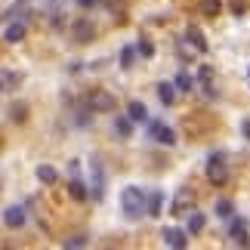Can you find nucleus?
I'll use <instances>...</instances> for the list:
<instances>
[{
	"label": "nucleus",
	"instance_id": "nucleus-26",
	"mask_svg": "<svg viewBox=\"0 0 250 250\" xmlns=\"http://www.w3.org/2000/svg\"><path fill=\"white\" fill-rule=\"evenodd\" d=\"M25 118H28V105H13V121L25 124Z\"/></svg>",
	"mask_w": 250,
	"mask_h": 250
},
{
	"label": "nucleus",
	"instance_id": "nucleus-19",
	"mask_svg": "<svg viewBox=\"0 0 250 250\" xmlns=\"http://www.w3.org/2000/svg\"><path fill=\"white\" fill-rule=\"evenodd\" d=\"M232 213H235V204L229 198H219L216 201V216L219 219H232Z\"/></svg>",
	"mask_w": 250,
	"mask_h": 250
},
{
	"label": "nucleus",
	"instance_id": "nucleus-2",
	"mask_svg": "<svg viewBox=\"0 0 250 250\" xmlns=\"http://www.w3.org/2000/svg\"><path fill=\"white\" fill-rule=\"evenodd\" d=\"M86 108L90 111H114V93L108 90H90L86 93Z\"/></svg>",
	"mask_w": 250,
	"mask_h": 250
},
{
	"label": "nucleus",
	"instance_id": "nucleus-8",
	"mask_svg": "<svg viewBox=\"0 0 250 250\" xmlns=\"http://www.w3.org/2000/svg\"><path fill=\"white\" fill-rule=\"evenodd\" d=\"M3 223H6L9 229H22V226H25V210L16 207V204L6 207V210H3Z\"/></svg>",
	"mask_w": 250,
	"mask_h": 250
},
{
	"label": "nucleus",
	"instance_id": "nucleus-12",
	"mask_svg": "<svg viewBox=\"0 0 250 250\" xmlns=\"http://www.w3.org/2000/svg\"><path fill=\"white\" fill-rule=\"evenodd\" d=\"M127 114H130V121H136V124H146L148 121V108L142 102H136V99L127 105Z\"/></svg>",
	"mask_w": 250,
	"mask_h": 250
},
{
	"label": "nucleus",
	"instance_id": "nucleus-17",
	"mask_svg": "<svg viewBox=\"0 0 250 250\" xmlns=\"http://www.w3.org/2000/svg\"><path fill=\"white\" fill-rule=\"evenodd\" d=\"M232 238H235V244H241V247H247V244H250V238H247V226H244V219H238V223L232 226Z\"/></svg>",
	"mask_w": 250,
	"mask_h": 250
},
{
	"label": "nucleus",
	"instance_id": "nucleus-27",
	"mask_svg": "<svg viewBox=\"0 0 250 250\" xmlns=\"http://www.w3.org/2000/svg\"><path fill=\"white\" fill-rule=\"evenodd\" d=\"M83 244H86L83 235H74V238H68V241H65V247H83Z\"/></svg>",
	"mask_w": 250,
	"mask_h": 250
},
{
	"label": "nucleus",
	"instance_id": "nucleus-6",
	"mask_svg": "<svg viewBox=\"0 0 250 250\" xmlns=\"http://www.w3.org/2000/svg\"><path fill=\"white\" fill-rule=\"evenodd\" d=\"M164 244H170V247H176V250H182V247H188V235L182 232V229H164Z\"/></svg>",
	"mask_w": 250,
	"mask_h": 250
},
{
	"label": "nucleus",
	"instance_id": "nucleus-15",
	"mask_svg": "<svg viewBox=\"0 0 250 250\" xmlns=\"http://www.w3.org/2000/svg\"><path fill=\"white\" fill-rule=\"evenodd\" d=\"M173 86H176L179 93H191V90H195V78H191L188 71H179V74H176V83H173Z\"/></svg>",
	"mask_w": 250,
	"mask_h": 250
},
{
	"label": "nucleus",
	"instance_id": "nucleus-13",
	"mask_svg": "<svg viewBox=\"0 0 250 250\" xmlns=\"http://www.w3.org/2000/svg\"><path fill=\"white\" fill-rule=\"evenodd\" d=\"M161 210H164V191H151V198L146 204V213L148 216H161Z\"/></svg>",
	"mask_w": 250,
	"mask_h": 250
},
{
	"label": "nucleus",
	"instance_id": "nucleus-30",
	"mask_svg": "<svg viewBox=\"0 0 250 250\" xmlns=\"http://www.w3.org/2000/svg\"><path fill=\"white\" fill-rule=\"evenodd\" d=\"M78 3H81V6H93V3H96V0H78Z\"/></svg>",
	"mask_w": 250,
	"mask_h": 250
},
{
	"label": "nucleus",
	"instance_id": "nucleus-24",
	"mask_svg": "<svg viewBox=\"0 0 250 250\" xmlns=\"http://www.w3.org/2000/svg\"><path fill=\"white\" fill-rule=\"evenodd\" d=\"M114 130H118L124 139H130V133H133V127H130V121H127V118H114Z\"/></svg>",
	"mask_w": 250,
	"mask_h": 250
},
{
	"label": "nucleus",
	"instance_id": "nucleus-7",
	"mask_svg": "<svg viewBox=\"0 0 250 250\" xmlns=\"http://www.w3.org/2000/svg\"><path fill=\"white\" fill-rule=\"evenodd\" d=\"M19 83H22V74H19V71H9V68L0 71V90H3V93H16Z\"/></svg>",
	"mask_w": 250,
	"mask_h": 250
},
{
	"label": "nucleus",
	"instance_id": "nucleus-3",
	"mask_svg": "<svg viewBox=\"0 0 250 250\" xmlns=\"http://www.w3.org/2000/svg\"><path fill=\"white\" fill-rule=\"evenodd\" d=\"M148 133L155 136L158 146H176V133H173V127H167V124H161V121H151L148 124Z\"/></svg>",
	"mask_w": 250,
	"mask_h": 250
},
{
	"label": "nucleus",
	"instance_id": "nucleus-1",
	"mask_svg": "<svg viewBox=\"0 0 250 250\" xmlns=\"http://www.w3.org/2000/svg\"><path fill=\"white\" fill-rule=\"evenodd\" d=\"M121 207L127 213V219H139L146 213V191L136 188V186H127L121 191Z\"/></svg>",
	"mask_w": 250,
	"mask_h": 250
},
{
	"label": "nucleus",
	"instance_id": "nucleus-23",
	"mask_svg": "<svg viewBox=\"0 0 250 250\" xmlns=\"http://www.w3.org/2000/svg\"><path fill=\"white\" fill-rule=\"evenodd\" d=\"M136 53L142 56V59H151V56H155V46H151V41H146V37H142V41L136 43Z\"/></svg>",
	"mask_w": 250,
	"mask_h": 250
},
{
	"label": "nucleus",
	"instance_id": "nucleus-11",
	"mask_svg": "<svg viewBox=\"0 0 250 250\" xmlns=\"http://www.w3.org/2000/svg\"><path fill=\"white\" fill-rule=\"evenodd\" d=\"M198 81H201V90L207 96H213V68L210 65H201L198 68Z\"/></svg>",
	"mask_w": 250,
	"mask_h": 250
},
{
	"label": "nucleus",
	"instance_id": "nucleus-32",
	"mask_svg": "<svg viewBox=\"0 0 250 250\" xmlns=\"http://www.w3.org/2000/svg\"><path fill=\"white\" fill-rule=\"evenodd\" d=\"M247 74H250V68H247Z\"/></svg>",
	"mask_w": 250,
	"mask_h": 250
},
{
	"label": "nucleus",
	"instance_id": "nucleus-14",
	"mask_svg": "<svg viewBox=\"0 0 250 250\" xmlns=\"http://www.w3.org/2000/svg\"><path fill=\"white\" fill-rule=\"evenodd\" d=\"M37 179H41L43 186H53V182L59 179V173H56V167H50V164H41L37 167Z\"/></svg>",
	"mask_w": 250,
	"mask_h": 250
},
{
	"label": "nucleus",
	"instance_id": "nucleus-10",
	"mask_svg": "<svg viewBox=\"0 0 250 250\" xmlns=\"http://www.w3.org/2000/svg\"><path fill=\"white\" fill-rule=\"evenodd\" d=\"M3 41H6V43H19V41H25V22H9V25H6V31H3Z\"/></svg>",
	"mask_w": 250,
	"mask_h": 250
},
{
	"label": "nucleus",
	"instance_id": "nucleus-31",
	"mask_svg": "<svg viewBox=\"0 0 250 250\" xmlns=\"http://www.w3.org/2000/svg\"><path fill=\"white\" fill-rule=\"evenodd\" d=\"M16 3H31V0H16Z\"/></svg>",
	"mask_w": 250,
	"mask_h": 250
},
{
	"label": "nucleus",
	"instance_id": "nucleus-25",
	"mask_svg": "<svg viewBox=\"0 0 250 250\" xmlns=\"http://www.w3.org/2000/svg\"><path fill=\"white\" fill-rule=\"evenodd\" d=\"M186 204H191V195H186V191H179L176 204H173V213H176V216H182V210H186Z\"/></svg>",
	"mask_w": 250,
	"mask_h": 250
},
{
	"label": "nucleus",
	"instance_id": "nucleus-20",
	"mask_svg": "<svg viewBox=\"0 0 250 250\" xmlns=\"http://www.w3.org/2000/svg\"><path fill=\"white\" fill-rule=\"evenodd\" d=\"M219 6H223V0H201V16L213 19V16H219Z\"/></svg>",
	"mask_w": 250,
	"mask_h": 250
},
{
	"label": "nucleus",
	"instance_id": "nucleus-22",
	"mask_svg": "<svg viewBox=\"0 0 250 250\" xmlns=\"http://www.w3.org/2000/svg\"><path fill=\"white\" fill-rule=\"evenodd\" d=\"M204 223H207L204 213H191V216H188V232H191V235H198L201 229H204Z\"/></svg>",
	"mask_w": 250,
	"mask_h": 250
},
{
	"label": "nucleus",
	"instance_id": "nucleus-21",
	"mask_svg": "<svg viewBox=\"0 0 250 250\" xmlns=\"http://www.w3.org/2000/svg\"><path fill=\"white\" fill-rule=\"evenodd\" d=\"M133 59H136V46H124L121 50V68H133Z\"/></svg>",
	"mask_w": 250,
	"mask_h": 250
},
{
	"label": "nucleus",
	"instance_id": "nucleus-5",
	"mask_svg": "<svg viewBox=\"0 0 250 250\" xmlns=\"http://www.w3.org/2000/svg\"><path fill=\"white\" fill-rule=\"evenodd\" d=\"M71 37H74V43H90L93 37H96V28L90 25V19H74V25H71Z\"/></svg>",
	"mask_w": 250,
	"mask_h": 250
},
{
	"label": "nucleus",
	"instance_id": "nucleus-18",
	"mask_svg": "<svg viewBox=\"0 0 250 250\" xmlns=\"http://www.w3.org/2000/svg\"><path fill=\"white\" fill-rule=\"evenodd\" d=\"M158 99L164 105H173V99H176V86L173 83H158Z\"/></svg>",
	"mask_w": 250,
	"mask_h": 250
},
{
	"label": "nucleus",
	"instance_id": "nucleus-4",
	"mask_svg": "<svg viewBox=\"0 0 250 250\" xmlns=\"http://www.w3.org/2000/svg\"><path fill=\"white\" fill-rule=\"evenodd\" d=\"M207 176H210V182L213 186H226V179H229V170H226V164H223V155H210V164H207Z\"/></svg>",
	"mask_w": 250,
	"mask_h": 250
},
{
	"label": "nucleus",
	"instance_id": "nucleus-9",
	"mask_svg": "<svg viewBox=\"0 0 250 250\" xmlns=\"http://www.w3.org/2000/svg\"><path fill=\"white\" fill-rule=\"evenodd\" d=\"M186 41H191V46H195L198 53H207V37H204V31H201V28L188 25V28H186Z\"/></svg>",
	"mask_w": 250,
	"mask_h": 250
},
{
	"label": "nucleus",
	"instance_id": "nucleus-16",
	"mask_svg": "<svg viewBox=\"0 0 250 250\" xmlns=\"http://www.w3.org/2000/svg\"><path fill=\"white\" fill-rule=\"evenodd\" d=\"M68 195H71L74 201H86V198H90V191H86V186H83L81 179H71V182H68Z\"/></svg>",
	"mask_w": 250,
	"mask_h": 250
},
{
	"label": "nucleus",
	"instance_id": "nucleus-28",
	"mask_svg": "<svg viewBox=\"0 0 250 250\" xmlns=\"http://www.w3.org/2000/svg\"><path fill=\"white\" fill-rule=\"evenodd\" d=\"M68 173H71V176H78V173H81V161H68Z\"/></svg>",
	"mask_w": 250,
	"mask_h": 250
},
{
	"label": "nucleus",
	"instance_id": "nucleus-29",
	"mask_svg": "<svg viewBox=\"0 0 250 250\" xmlns=\"http://www.w3.org/2000/svg\"><path fill=\"white\" fill-rule=\"evenodd\" d=\"M241 133H244V139H250V118L241 121Z\"/></svg>",
	"mask_w": 250,
	"mask_h": 250
}]
</instances>
